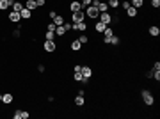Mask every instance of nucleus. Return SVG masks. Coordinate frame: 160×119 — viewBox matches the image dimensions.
Segmentation results:
<instances>
[{"mask_svg":"<svg viewBox=\"0 0 160 119\" xmlns=\"http://www.w3.org/2000/svg\"><path fill=\"white\" fill-rule=\"evenodd\" d=\"M96 9H98V11H100V12H105V11H107V9H109V4H107V2H100V4H98V7H96Z\"/></svg>","mask_w":160,"mask_h":119,"instance_id":"obj_27","label":"nucleus"},{"mask_svg":"<svg viewBox=\"0 0 160 119\" xmlns=\"http://www.w3.org/2000/svg\"><path fill=\"white\" fill-rule=\"evenodd\" d=\"M12 118H14V119H28V118H30V114H28V110H21V109H18V110L12 112Z\"/></svg>","mask_w":160,"mask_h":119,"instance_id":"obj_7","label":"nucleus"},{"mask_svg":"<svg viewBox=\"0 0 160 119\" xmlns=\"http://www.w3.org/2000/svg\"><path fill=\"white\" fill-rule=\"evenodd\" d=\"M55 16H57V12H55V11H50V12H48V18H50V21H52Z\"/></svg>","mask_w":160,"mask_h":119,"instance_id":"obj_37","label":"nucleus"},{"mask_svg":"<svg viewBox=\"0 0 160 119\" xmlns=\"http://www.w3.org/2000/svg\"><path fill=\"white\" fill-rule=\"evenodd\" d=\"M130 5L135 9H141V7H144V0H130Z\"/></svg>","mask_w":160,"mask_h":119,"instance_id":"obj_22","label":"nucleus"},{"mask_svg":"<svg viewBox=\"0 0 160 119\" xmlns=\"http://www.w3.org/2000/svg\"><path fill=\"white\" fill-rule=\"evenodd\" d=\"M73 80H75V82H82L84 85L87 84V78H84L82 71H73Z\"/></svg>","mask_w":160,"mask_h":119,"instance_id":"obj_12","label":"nucleus"},{"mask_svg":"<svg viewBox=\"0 0 160 119\" xmlns=\"http://www.w3.org/2000/svg\"><path fill=\"white\" fill-rule=\"evenodd\" d=\"M84 12H85L87 18H91V20H98V14H100V11H98L94 5H87V7L84 9Z\"/></svg>","mask_w":160,"mask_h":119,"instance_id":"obj_3","label":"nucleus"},{"mask_svg":"<svg viewBox=\"0 0 160 119\" xmlns=\"http://www.w3.org/2000/svg\"><path fill=\"white\" fill-rule=\"evenodd\" d=\"M62 27H64L68 32H69V30H73V23H71V21H64V23H62Z\"/></svg>","mask_w":160,"mask_h":119,"instance_id":"obj_30","label":"nucleus"},{"mask_svg":"<svg viewBox=\"0 0 160 119\" xmlns=\"http://www.w3.org/2000/svg\"><path fill=\"white\" fill-rule=\"evenodd\" d=\"M20 16H21V20H30V18H32V11L27 9V7H23V9L20 11Z\"/></svg>","mask_w":160,"mask_h":119,"instance_id":"obj_14","label":"nucleus"},{"mask_svg":"<svg viewBox=\"0 0 160 119\" xmlns=\"http://www.w3.org/2000/svg\"><path fill=\"white\" fill-rule=\"evenodd\" d=\"M23 7H25V4H21V2H18V0H16V2L12 4V7H11V11H18V12H20V11H21Z\"/></svg>","mask_w":160,"mask_h":119,"instance_id":"obj_23","label":"nucleus"},{"mask_svg":"<svg viewBox=\"0 0 160 119\" xmlns=\"http://www.w3.org/2000/svg\"><path fill=\"white\" fill-rule=\"evenodd\" d=\"M153 69H160V62H159V61H157V62L153 64Z\"/></svg>","mask_w":160,"mask_h":119,"instance_id":"obj_41","label":"nucleus"},{"mask_svg":"<svg viewBox=\"0 0 160 119\" xmlns=\"http://www.w3.org/2000/svg\"><path fill=\"white\" fill-rule=\"evenodd\" d=\"M105 28H107V25H105V23H102L100 20H96V21H94V30H96L98 34H103V30H105Z\"/></svg>","mask_w":160,"mask_h":119,"instance_id":"obj_15","label":"nucleus"},{"mask_svg":"<svg viewBox=\"0 0 160 119\" xmlns=\"http://www.w3.org/2000/svg\"><path fill=\"white\" fill-rule=\"evenodd\" d=\"M80 2H82V7L85 9L87 5H91V2H93V0H80Z\"/></svg>","mask_w":160,"mask_h":119,"instance_id":"obj_36","label":"nucleus"},{"mask_svg":"<svg viewBox=\"0 0 160 119\" xmlns=\"http://www.w3.org/2000/svg\"><path fill=\"white\" fill-rule=\"evenodd\" d=\"M5 9H11L9 2L7 0H0V11H5Z\"/></svg>","mask_w":160,"mask_h":119,"instance_id":"obj_28","label":"nucleus"},{"mask_svg":"<svg viewBox=\"0 0 160 119\" xmlns=\"http://www.w3.org/2000/svg\"><path fill=\"white\" fill-rule=\"evenodd\" d=\"M0 103H2V93H0Z\"/></svg>","mask_w":160,"mask_h":119,"instance_id":"obj_42","label":"nucleus"},{"mask_svg":"<svg viewBox=\"0 0 160 119\" xmlns=\"http://www.w3.org/2000/svg\"><path fill=\"white\" fill-rule=\"evenodd\" d=\"M52 21H53V23H55L57 27H61V25H62V23H64L66 20H64V16H62V14H57V16H55V18H53Z\"/></svg>","mask_w":160,"mask_h":119,"instance_id":"obj_21","label":"nucleus"},{"mask_svg":"<svg viewBox=\"0 0 160 119\" xmlns=\"http://www.w3.org/2000/svg\"><path fill=\"white\" fill-rule=\"evenodd\" d=\"M119 5H121V7H123L125 11H126V9L130 7V0H123V2H119Z\"/></svg>","mask_w":160,"mask_h":119,"instance_id":"obj_32","label":"nucleus"},{"mask_svg":"<svg viewBox=\"0 0 160 119\" xmlns=\"http://www.w3.org/2000/svg\"><path fill=\"white\" fill-rule=\"evenodd\" d=\"M107 4H109V7H112V9H118V7H119V0H109Z\"/></svg>","mask_w":160,"mask_h":119,"instance_id":"obj_29","label":"nucleus"},{"mask_svg":"<svg viewBox=\"0 0 160 119\" xmlns=\"http://www.w3.org/2000/svg\"><path fill=\"white\" fill-rule=\"evenodd\" d=\"M43 50H45L46 53H53V52L57 50V41H46V39H45V43H43Z\"/></svg>","mask_w":160,"mask_h":119,"instance_id":"obj_4","label":"nucleus"},{"mask_svg":"<svg viewBox=\"0 0 160 119\" xmlns=\"http://www.w3.org/2000/svg\"><path fill=\"white\" fill-rule=\"evenodd\" d=\"M80 69H82V64H75L73 66V71H80Z\"/></svg>","mask_w":160,"mask_h":119,"instance_id":"obj_39","label":"nucleus"},{"mask_svg":"<svg viewBox=\"0 0 160 119\" xmlns=\"http://www.w3.org/2000/svg\"><path fill=\"white\" fill-rule=\"evenodd\" d=\"M148 32H150L151 37H159V36H160V28L157 27V25H151V27L148 28Z\"/></svg>","mask_w":160,"mask_h":119,"instance_id":"obj_17","label":"nucleus"},{"mask_svg":"<svg viewBox=\"0 0 160 119\" xmlns=\"http://www.w3.org/2000/svg\"><path fill=\"white\" fill-rule=\"evenodd\" d=\"M7 20H9L11 23H20V21H21V16H20L18 11H11V12L7 14Z\"/></svg>","mask_w":160,"mask_h":119,"instance_id":"obj_8","label":"nucleus"},{"mask_svg":"<svg viewBox=\"0 0 160 119\" xmlns=\"http://www.w3.org/2000/svg\"><path fill=\"white\" fill-rule=\"evenodd\" d=\"M80 71H82L84 78H87V80L93 77V68H91V66H82V69H80Z\"/></svg>","mask_w":160,"mask_h":119,"instance_id":"obj_13","label":"nucleus"},{"mask_svg":"<svg viewBox=\"0 0 160 119\" xmlns=\"http://www.w3.org/2000/svg\"><path fill=\"white\" fill-rule=\"evenodd\" d=\"M126 14H128V18H135V16H137V9L130 5V7L126 9Z\"/></svg>","mask_w":160,"mask_h":119,"instance_id":"obj_25","label":"nucleus"},{"mask_svg":"<svg viewBox=\"0 0 160 119\" xmlns=\"http://www.w3.org/2000/svg\"><path fill=\"white\" fill-rule=\"evenodd\" d=\"M151 7H153V9H159V7H160V0H151Z\"/></svg>","mask_w":160,"mask_h":119,"instance_id":"obj_34","label":"nucleus"},{"mask_svg":"<svg viewBox=\"0 0 160 119\" xmlns=\"http://www.w3.org/2000/svg\"><path fill=\"white\" fill-rule=\"evenodd\" d=\"M78 41H80V43H82V45H87V43H89V37H87V36H85V34H82V36H80V37H78Z\"/></svg>","mask_w":160,"mask_h":119,"instance_id":"obj_31","label":"nucleus"},{"mask_svg":"<svg viewBox=\"0 0 160 119\" xmlns=\"http://www.w3.org/2000/svg\"><path fill=\"white\" fill-rule=\"evenodd\" d=\"M114 36V28L110 27V25H107V28L103 30V39H107V37H112Z\"/></svg>","mask_w":160,"mask_h":119,"instance_id":"obj_20","label":"nucleus"},{"mask_svg":"<svg viewBox=\"0 0 160 119\" xmlns=\"http://www.w3.org/2000/svg\"><path fill=\"white\" fill-rule=\"evenodd\" d=\"M25 7H27V9H30L32 12H34L36 9H39V7H37V4H36V0H27V2H25Z\"/></svg>","mask_w":160,"mask_h":119,"instance_id":"obj_19","label":"nucleus"},{"mask_svg":"<svg viewBox=\"0 0 160 119\" xmlns=\"http://www.w3.org/2000/svg\"><path fill=\"white\" fill-rule=\"evenodd\" d=\"M89 28V25H87V21L84 20V21H78V23H73V30H78V32H85Z\"/></svg>","mask_w":160,"mask_h":119,"instance_id":"obj_9","label":"nucleus"},{"mask_svg":"<svg viewBox=\"0 0 160 119\" xmlns=\"http://www.w3.org/2000/svg\"><path fill=\"white\" fill-rule=\"evenodd\" d=\"M141 98H142V101H144L146 105H153V103H155V96H153L151 91H148V89H142V91H141Z\"/></svg>","mask_w":160,"mask_h":119,"instance_id":"obj_1","label":"nucleus"},{"mask_svg":"<svg viewBox=\"0 0 160 119\" xmlns=\"http://www.w3.org/2000/svg\"><path fill=\"white\" fill-rule=\"evenodd\" d=\"M20 36H21V30H20V28L12 30V37H20Z\"/></svg>","mask_w":160,"mask_h":119,"instance_id":"obj_35","label":"nucleus"},{"mask_svg":"<svg viewBox=\"0 0 160 119\" xmlns=\"http://www.w3.org/2000/svg\"><path fill=\"white\" fill-rule=\"evenodd\" d=\"M55 28H57V25H55L53 21H50V23L46 25V30H52V32H55Z\"/></svg>","mask_w":160,"mask_h":119,"instance_id":"obj_33","label":"nucleus"},{"mask_svg":"<svg viewBox=\"0 0 160 119\" xmlns=\"http://www.w3.org/2000/svg\"><path fill=\"white\" fill-rule=\"evenodd\" d=\"M36 4H37V7H43L46 4V0H36Z\"/></svg>","mask_w":160,"mask_h":119,"instance_id":"obj_38","label":"nucleus"},{"mask_svg":"<svg viewBox=\"0 0 160 119\" xmlns=\"http://www.w3.org/2000/svg\"><path fill=\"white\" fill-rule=\"evenodd\" d=\"M68 9H69L71 12L84 11V7H82V2H80V0H71V2H69V5H68Z\"/></svg>","mask_w":160,"mask_h":119,"instance_id":"obj_5","label":"nucleus"},{"mask_svg":"<svg viewBox=\"0 0 160 119\" xmlns=\"http://www.w3.org/2000/svg\"><path fill=\"white\" fill-rule=\"evenodd\" d=\"M37 71H39V73H43V71H45V66H43V64H39V66H37Z\"/></svg>","mask_w":160,"mask_h":119,"instance_id":"obj_40","label":"nucleus"},{"mask_svg":"<svg viewBox=\"0 0 160 119\" xmlns=\"http://www.w3.org/2000/svg\"><path fill=\"white\" fill-rule=\"evenodd\" d=\"M98 20H100L102 23H105V25H110V23H114V16H112L109 11H105V12H100V14H98Z\"/></svg>","mask_w":160,"mask_h":119,"instance_id":"obj_2","label":"nucleus"},{"mask_svg":"<svg viewBox=\"0 0 160 119\" xmlns=\"http://www.w3.org/2000/svg\"><path fill=\"white\" fill-rule=\"evenodd\" d=\"M12 101H14V94L12 93H4L2 94V103L4 105H11Z\"/></svg>","mask_w":160,"mask_h":119,"instance_id":"obj_10","label":"nucleus"},{"mask_svg":"<svg viewBox=\"0 0 160 119\" xmlns=\"http://www.w3.org/2000/svg\"><path fill=\"white\" fill-rule=\"evenodd\" d=\"M45 39H46V41H55V32L46 30V32H45Z\"/></svg>","mask_w":160,"mask_h":119,"instance_id":"obj_26","label":"nucleus"},{"mask_svg":"<svg viewBox=\"0 0 160 119\" xmlns=\"http://www.w3.org/2000/svg\"><path fill=\"white\" fill-rule=\"evenodd\" d=\"M103 43H105V45H114V46H118V45H119V36H116V34H114L112 37H109V39H105Z\"/></svg>","mask_w":160,"mask_h":119,"instance_id":"obj_16","label":"nucleus"},{"mask_svg":"<svg viewBox=\"0 0 160 119\" xmlns=\"http://www.w3.org/2000/svg\"><path fill=\"white\" fill-rule=\"evenodd\" d=\"M66 32H68V30H66V28H64L62 25L55 28V36H57V37H62V36H66Z\"/></svg>","mask_w":160,"mask_h":119,"instance_id":"obj_24","label":"nucleus"},{"mask_svg":"<svg viewBox=\"0 0 160 119\" xmlns=\"http://www.w3.org/2000/svg\"><path fill=\"white\" fill-rule=\"evenodd\" d=\"M84 20H85V12L84 11L71 12V23H78V21H84Z\"/></svg>","mask_w":160,"mask_h":119,"instance_id":"obj_6","label":"nucleus"},{"mask_svg":"<svg viewBox=\"0 0 160 119\" xmlns=\"http://www.w3.org/2000/svg\"><path fill=\"white\" fill-rule=\"evenodd\" d=\"M75 105H77V107H82V105H85V96H82V94H77V96H75Z\"/></svg>","mask_w":160,"mask_h":119,"instance_id":"obj_18","label":"nucleus"},{"mask_svg":"<svg viewBox=\"0 0 160 119\" xmlns=\"http://www.w3.org/2000/svg\"><path fill=\"white\" fill-rule=\"evenodd\" d=\"M69 48H71V52H80L82 50V43L78 39H71L69 41Z\"/></svg>","mask_w":160,"mask_h":119,"instance_id":"obj_11","label":"nucleus"}]
</instances>
